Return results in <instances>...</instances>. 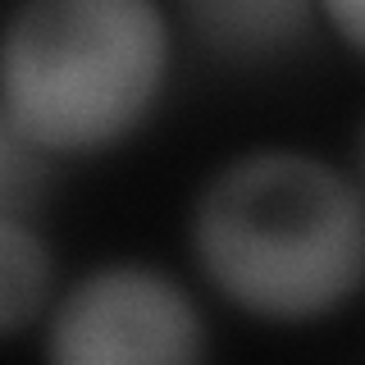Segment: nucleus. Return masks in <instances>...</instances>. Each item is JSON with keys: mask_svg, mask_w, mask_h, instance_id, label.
I'll return each instance as SVG.
<instances>
[{"mask_svg": "<svg viewBox=\"0 0 365 365\" xmlns=\"http://www.w3.org/2000/svg\"><path fill=\"white\" fill-rule=\"evenodd\" d=\"M192 256L256 319L334 315L365 283V187L306 151H247L201 187Z\"/></svg>", "mask_w": 365, "mask_h": 365, "instance_id": "nucleus-1", "label": "nucleus"}, {"mask_svg": "<svg viewBox=\"0 0 365 365\" xmlns=\"http://www.w3.org/2000/svg\"><path fill=\"white\" fill-rule=\"evenodd\" d=\"M169 64L160 0H23L0 32V114L41 155H96L151 119Z\"/></svg>", "mask_w": 365, "mask_h": 365, "instance_id": "nucleus-2", "label": "nucleus"}, {"mask_svg": "<svg viewBox=\"0 0 365 365\" xmlns=\"http://www.w3.org/2000/svg\"><path fill=\"white\" fill-rule=\"evenodd\" d=\"M46 351L68 365L197 361L205 351V319L165 269L119 260L60 292L46 319Z\"/></svg>", "mask_w": 365, "mask_h": 365, "instance_id": "nucleus-3", "label": "nucleus"}, {"mask_svg": "<svg viewBox=\"0 0 365 365\" xmlns=\"http://www.w3.org/2000/svg\"><path fill=\"white\" fill-rule=\"evenodd\" d=\"M187 37L237 68L279 64L311 37L319 0H174Z\"/></svg>", "mask_w": 365, "mask_h": 365, "instance_id": "nucleus-4", "label": "nucleus"}, {"mask_svg": "<svg viewBox=\"0 0 365 365\" xmlns=\"http://www.w3.org/2000/svg\"><path fill=\"white\" fill-rule=\"evenodd\" d=\"M55 260L23 215L0 210V338H14L51 306Z\"/></svg>", "mask_w": 365, "mask_h": 365, "instance_id": "nucleus-5", "label": "nucleus"}, {"mask_svg": "<svg viewBox=\"0 0 365 365\" xmlns=\"http://www.w3.org/2000/svg\"><path fill=\"white\" fill-rule=\"evenodd\" d=\"M46 160H51V155H41L37 146H28L5 123V114H0V210L23 215L32 201L41 197Z\"/></svg>", "mask_w": 365, "mask_h": 365, "instance_id": "nucleus-6", "label": "nucleus"}, {"mask_svg": "<svg viewBox=\"0 0 365 365\" xmlns=\"http://www.w3.org/2000/svg\"><path fill=\"white\" fill-rule=\"evenodd\" d=\"M319 14L334 23V32L365 55V0H319Z\"/></svg>", "mask_w": 365, "mask_h": 365, "instance_id": "nucleus-7", "label": "nucleus"}, {"mask_svg": "<svg viewBox=\"0 0 365 365\" xmlns=\"http://www.w3.org/2000/svg\"><path fill=\"white\" fill-rule=\"evenodd\" d=\"M356 169H361V187H365V123H361V142H356Z\"/></svg>", "mask_w": 365, "mask_h": 365, "instance_id": "nucleus-8", "label": "nucleus"}]
</instances>
